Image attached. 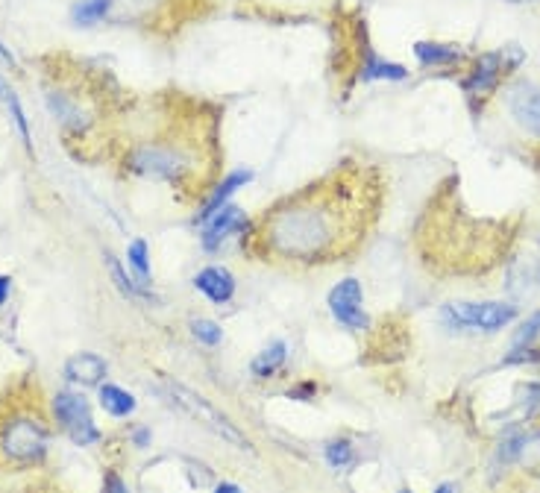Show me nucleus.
I'll return each instance as SVG.
<instances>
[{
    "label": "nucleus",
    "instance_id": "bb28decb",
    "mask_svg": "<svg viewBox=\"0 0 540 493\" xmlns=\"http://www.w3.org/2000/svg\"><path fill=\"white\" fill-rule=\"evenodd\" d=\"M9 294H12V279H9V276H0V306L9 300Z\"/></svg>",
    "mask_w": 540,
    "mask_h": 493
},
{
    "label": "nucleus",
    "instance_id": "2f4dec72",
    "mask_svg": "<svg viewBox=\"0 0 540 493\" xmlns=\"http://www.w3.org/2000/svg\"><path fill=\"white\" fill-rule=\"evenodd\" d=\"M403 493H411V491H403Z\"/></svg>",
    "mask_w": 540,
    "mask_h": 493
},
{
    "label": "nucleus",
    "instance_id": "393cba45",
    "mask_svg": "<svg viewBox=\"0 0 540 493\" xmlns=\"http://www.w3.org/2000/svg\"><path fill=\"white\" fill-rule=\"evenodd\" d=\"M353 458H356L353 441H347V438H335V441H329V444H326V461H329V467H347Z\"/></svg>",
    "mask_w": 540,
    "mask_h": 493
},
{
    "label": "nucleus",
    "instance_id": "ddd939ff",
    "mask_svg": "<svg viewBox=\"0 0 540 493\" xmlns=\"http://www.w3.org/2000/svg\"><path fill=\"white\" fill-rule=\"evenodd\" d=\"M405 77H408V68L391 62V59H382L373 47L367 45V39H364V45H361L359 74H356L359 83H403Z\"/></svg>",
    "mask_w": 540,
    "mask_h": 493
},
{
    "label": "nucleus",
    "instance_id": "4468645a",
    "mask_svg": "<svg viewBox=\"0 0 540 493\" xmlns=\"http://www.w3.org/2000/svg\"><path fill=\"white\" fill-rule=\"evenodd\" d=\"M194 288L209 300V303H218L224 306L232 300L235 294V276L221 265H212V268H203L194 276Z\"/></svg>",
    "mask_w": 540,
    "mask_h": 493
},
{
    "label": "nucleus",
    "instance_id": "412c9836",
    "mask_svg": "<svg viewBox=\"0 0 540 493\" xmlns=\"http://www.w3.org/2000/svg\"><path fill=\"white\" fill-rule=\"evenodd\" d=\"M109 6H112V0H77L71 9V18L77 27H91L106 18Z\"/></svg>",
    "mask_w": 540,
    "mask_h": 493
},
{
    "label": "nucleus",
    "instance_id": "39448f33",
    "mask_svg": "<svg viewBox=\"0 0 540 493\" xmlns=\"http://www.w3.org/2000/svg\"><path fill=\"white\" fill-rule=\"evenodd\" d=\"M168 397L174 400V405H180L182 411H188L197 423H203L206 429H212L218 438H224L229 441L232 447L238 449H247V452H253V444L241 435V429L226 417L221 408H215V405L209 403L206 397H200V394H194L188 385H182V382H168Z\"/></svg>",
    "mask_w": 540,
    "mask_h": 493
},
{
    "label": "nucleus",
    "instance_id": "f8f14e48",
    "mask_svg": "<svg viewBox=\"0 0 540 493\" xmlns=\"http://www.w3.org/2000/svg\"><path fill=\"white\" fill-rule=\"evenodd\" d=\"M247 224H250V218H247L238 206H229V203H226L221 212H215V215L206 221V229H203V244H206V250H218L232 235L247 232Z\"/></svg>",
    "mask_w": 540,
    "mask_h": 493
},
{
    "label": "nucleus",
    "instance_id": "9b49d317",
    "mask_svg": "<svg viewBox=\"0 0 540 493\" xmlns=\"http://www.w3.org/2000/svg\"><path fill=\"white\" fill-rule=\"evenodd\" d=\"M505 291L514 300H529L540 291V262L535 256H517L505 268Z\"/></svg>",
    "mask_w": 540,
    "mask_h": 493
},
{
    "label": "nucleus",
    "instance_id": "4be33fe9",
    "mask_svg": "<svg viewBox=\"0 0 540 493\" xmlns=\"http://www.w3.org/2000/svg\"><path fill=\"white\" fill-rule=\"evenodd\" d=\"M127 262H130V270L135 273V279L141 285L150 282V253H147V241L144 238H135L127 247Z\"/></svg>",
    "mask_w": 540,
    "mask_h": 493
},
{
    "label": "nucleus",
    "instance_id": "2eb2a0df",
    "mask_svg": "<svg viewBox=\"0 0 540 493\" xmlns=\"http://www.w3.org/2000/svg\"><path fill=\"white\" fill-rule=\"evenodd\" d=\"M106 367L109 364L94 353H77L65 361V379L74 385H83V388H94V385H103Z\"/></svg>",
    "mask_w": 540,
    "mask_h": 493
},
{
    "label": "nucleus",
    "instance_id": "cd10ccee",
    "mask_svg": "<svg viewBox=\"0 0 540 493\" xmlns=\"http://www.w3.org/2000/svg\"><path fill=\"white\" fill-rule=\"evenodd\" d=\"M133 441L138 444V447H147V444H150V432H147L144 426H141V429H135Z\"/></svg>",
    "mask_w": 540,
    "mask_h": 493
},
{
    "label": "nucleus",
    "instance_id": "1a4fd4ad",
    "mask_svg": "<svg viewBox=\"0 0 540 493\" xmlns=\"http://www.w3.org/2000/svg\"><path fill=\"white\" fill-rule=\"evenodd\" d=\"M505 109L523 133L540 138V83L514 80L505 89Z\"/></svg>",
    "mask_w": 540,
    "mask_h": 493
},
{
    "label": "nucleus",
    "instance_id": "dca6fc26",
    "mask_svg": "<svg viewBox=\"0 0 540 493\" xmlns=\"http://www.w3.org/2000/svg\"><path fill=\"white\" fill-rule=\"evenodd\" d=\"M253 180V174L250 171H235V174H229L224 180L218 182L212 191H209V197L200 203V209H197V221L200 224H206L215 212H221L226 203H229V197L241 188V185H247V182Z\"/></svg>",
    "mask_w": 540,
    "mask_h": 493
},
{
    "label": "nucleus",
    "instance_id": "b1692460",
    "mask_svg": "<svg viewBox=\"0 0 540 493\" xmlns=\"http://www.w3.org/2000/svg\"><path fill=\"white\" fill-rule=\"evenodd\" d=\"M191 335H194L200 344H206V347H218V344L224 341V329H221L215 320H206V317L191 320Z\"/></svg>",
    "mask_w": 540,
    "mask_h": 493
},
{
    "label": "nucleus",
    "instance_id": "f257e3e1",
    "mask_svg": "<svg viewBox=\"0 0 540 493\" xmlns=\"http://www.w3.org/2000/svg\"><path fill=\"white\" fill-rule=\"evenodd\" d=\"M373 194L361 174H335L282 203L256 226L265 256L282 265L312 268L344 259L361 244L373 221Z\"/></svg>",
    "mask_w": 540,
    "mask_h": 493
},
{
    "label": "nucleus",
    "instance_id": "20e7f679",
    "mask_svg": "<svg viewBox=\"0 0 540 493\" xmlns=\"http://www.w3.org/2000/svg\"><path fill=\"white\" fill-rule=\"evenodd\" d=\"M127 168L144 180L180 182L191 177L194 156L185 144H144L127 156Z\"/></svg>",
    "mask_w": 540,
    "mask_h": 493
},
{
    "label": "nucleus",
    "instance_id": "f03ea898",
    "mask_svg": "<svg viewBox=\"0 0 540 493\" xmlns=\"http://www.w3.org/2000/svg\"><path fill=\"white\" fill-rule=\"evenodd\" d=\"M508 241V226L482 224L464 215L455 218L452 206L432 212V218L420 226L423 256L452 273H485V268L499 262L502 247L508 250Z\"/></svg>",
    "mask_w": 540,
    "mask_h": 493
},
{
    "label": "nucleus",
    "instance_id": "a878e982",
    "mask_svg": "<svg viewBox=\"0 0 540 493\" xmlns=\"http://www.w3.org/2000/svg\"><path fill=\"white\" fill-rule=\"evenodd\" d=\"M103 482H106V485H103V493H130L127 491V485L121 482V476H118L115 470H109Z\"/></svg>",
    "mask_w": 540,
    "mask_h": 493
},
{
    "label": "nucleus",
    "instance_id": "423d86ee",
    "mask_svg": "<svg viewBox=\"0 0 540 493\" xmlns=\"http://www.w3.org/2000/svg\"><path fill=\"white\" fill-rule=\"evenodd\" d=\"M47 441H50L47 429L33 417H12L0 429V452L18 464L42 461L47 452Z\"/></svg>",
    "mask_w": 540,
    "mask_h": 493
},
{
    "label": "nucleus",
    "instance_id": "c85d7f7f",
    "mask_svg": "<svg viewBox=\"0 0 540 493\" xmlns=\"http://www.w3.org/2000/svg\"><path fill=\"white\" fill-rule=\"evenodd\" d=\"M0 62H3V65H12V68L18 65V62H15V56L9 53V47L3 45V42H0Z\"/></svg>",
    "mask_w": 540,
    "mask_h": 493
},
{
    "label": "nucleus",
    "instance_id": "9d476101",
    "mask_svg": "<svg viewBox=\"0 0 540 493\" xmlns=\"http://www.w3.org/2000/svg\"><path fill=\"white\" fill-rule=\"evenodd\" d=\"M329 312L335 314L338 323H344L350 329H367L370 326V317L364 312V291H361L359 279L347 276L329 291Z\"/></svg>",
    "mask_w": 540,
    "mask_h": 493
},
{
    "label": "nucleus",
    "instance_id": "6ab92c4d",
    "mask_svg": "<svg viewBox=\"0 0 540 493\" xmlns=\"http://www.w3.org/2000/svg\"><path fill=\"white\" fill-rule=\"evenodd\" d=\"M100 403L103 408L112 414V417H127L135 411V397L130 391H124L121 385H112V382H103L100 385Z\"/></svg>",
    "mask_w": 540,
    "mask_h": 493
},
{
    "label": "nucleus",
    "instance_id": "5701e85b",
    "mask_svg": "<svg viewBox=\"0 0 540 493\" xmlns=\"http://www.w3.org/2000/svg\"><path fill=\"white\" fill-rule=\"evenodd\" d=\"M540 338V312H535L529 320H523L511 338V350H526V347H535Z\"/></svg>",
    "mask_w": 540,
    "mask_h": 493
},
{
    "label": "nucleus",
    "instance_id": "f3484780",
    "mask_svg": "<svg viewBox=\"0 0 540 493\" xmlns=\"http://www.w3.org/2000/svg\"><path fill=\"white\" fill-rule=\"evenodd\" d=\"M414 56L423 68H450V65H461L464 62V47L447 45V42H417L414 45Z\"/></svg>",
    "mask_w": 540,
    "mask_h": 493
},
{
    "label": "nucleus",
    "instance_id": "7ed1b4c3",
    "mask_svg": "<svg viewBox=\"0 0 540 493\" xmlns=\"http://www.w3.org/2000/svg\"><path fill=\"white\" fill-rule=\"evenodd\" d=\"M523 59H526V53H523V47L517 45H505L499 47V50L479 53V56L470 62L467 74L458 80L461 91H464L467 100H470V106L479 109V103H485V100L523 65Z\"/></svg>",
    "mask_w": 540,
    "mask_h": 493
},
{
    "label": "nucleus",
    "instance_id": "aec40b11",
    "mask_svg": "<svg viewBox=\"0 0 540 493\" xmlns=\"http://www.w3.org/2000/svg\"><path fill=\"white\" fill-rule=\"evenodd\" d=\"M288 359V347H285V341H270L268 347L253 359L250 364V370L256 373V376H273L276 370H282V364Z\"/></svg>",
    "mask_w": 540,
    "mask_h": 493
},
{
    "label": "nucleus",
    "instance_id": "a211bd4d",
    "mask_svg": "<svg viewBox=\"0 0 540 493\" xmlns=\"http://www.w3.org/2000/svg\"><path fill=\"white\" fill-rule=\"evenodd\" d=\"M0 103L6 106V112H9V118L15 121V130L21 135V141H24V147H27V153H33V138H30V124H27V115H24V106H21V100H18V94L12 91V83H6L3 77H0Z\"/></svg>",
    "mask_w": 540,
    "mask_h": 493
},
{
    "label": "nucleus",
    "instance_id": "0eeeda50",
    "mask_svg": "<svg viewBox=\"0 0 540 493\" xmlns=\"http://www.w3.org/2000/svg\"><path fill=\"white\" fill-rule=\"evenodd\" d=\"M441 317L455 329H473V332H496L505 329L514 317V303H447Z\"/></svg>",
    "mask_w": 540,
    "mask_h": 493
},
{
    "label": "nucleus",
    "instance_id": "7c9ffc66",
    "mask_svg": "<svg viewBox=\"0 0 540 493\" xmlns=\"http://www.w3.org/2000/svg\"><path fill=\"white\" fill-rule=\"evenodd\" d=\"M435 493H455V485H452V482H444V485L435 488Z\"/></svg>",
    "mask_w": 540,
    "mask_h": 493
},
{
    "label": "nucleus",
    "instance_id": "6e6552de",
    "mask_svg": "<svg viewBox=\"0 0 540 493\" xmlns=\"http://www.w3.org/2000/svg\"><path fill=\"white\" fill-rule=\"evenodd\" d=\"M53 417H56V423L65 429V435L74 444L91 447V444L100 441V429L94 426V417H91L86 397H80L74 391H59L53 397Z\"/></svg>",
    "mask_w": 540,
    "mask_h": 493
},
{
    "label": "nucleus",
    "instance_id": "c756f323",
    "mask_svg": "<svg viewBox=\"0 0 540 493\" xmlns=\"http://www.w3.org/2000/svg\"><path fill=\"white\" fill-rule=\"evenodd\" d=\"M215 493H241V488H235L232 482H221V485L215 488Z\"/></svg>",
    "mask_w": 540,
    "mask_h": 493
}]
</instances>
